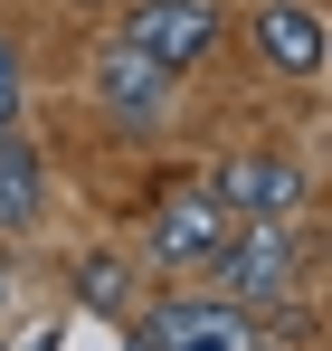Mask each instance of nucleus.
Returning a JSON list of instances; mask_svg holds the SVG:
<instances>
[{
  "mask_svg": "<svg viewBox=\"0 0 332 351\" xmlns=\"http://www.w3.org/2000/svg\"><path fill=\"white\" fill-rule=\"evenodd\" d=\"M228 228H237V209H228L209 180H200V190H171L162 209H152V256H162L171 276H200L228 247Z\"/></svg>",
  "mask_w": 332,
  "mask_h": 351,
  "instance_id": "nucleus-4",
  "label": "nucleus"
},
{
  "mask_svg": "<svg viewBox=\"0 0 332 351\" xmlns=\"http://www.w3.org/2000/svg\"><path fill=\"white\" fill-rule=\"evenodd\" d=\"M19 86H29V76H19V48L0 38V123H19Z\"/></svg>",
  "mask_w": 332,
  "mask_h": 351,
  "instance_id": "nucleus-10",
  "label": "nucleus"
},
{
  "mask_svg": "<svg viewBox=\"0 0 332 351\" xmlns=\"http://www.w3.org/2000/svg\"><path fill=\"white\" fill-rule=\"evenodd\" d=\"M209 276V294H228V304H276V294H294V276H304V237H294V219H237L228 228V247L200 266Z\"/></svg>",
  "mask_w": 332,
  "mask_h": 351,
  "instance_id": "nucleus-1",
  "label": "nucleus"
},
{
  "mask_svg": "<svg viewBox=\"0 0 332 351\" xmlns=\"http://www.w3.org/2000/svg\"><path fill=\"white\" fill-rule=\"evenodd\" d=\"M133 342H152V351H247L257 313L228 304V294H162V304L133 313Z\"/></svg>",
  "mask_w": 332,
  "mask_h": 351,
  "instance_id": "nucleus-2",
  "label": "nucleus"
},
{
  "mask_svg": "<svg viewBox=\"0 0 332 351\" xmlns=\"http://www.w3.org/2000/svg\"><path fill=\"white\" fill-rule=\"evenodd\" d=\"M171 76L162 58H143L133 38H114V48H95V95H105L114 114H133V123H162V105H171Z\"/></svg>",
  "mask_w": 332,
  "mask_h": 351,
  "instance_id": "nucleus-6",
  "label": "nucleus"
},
{
  "mask_svg": "<svg viewBox=\"0 0 332 351\" xmlns=\"http://www.w3.org/2000/svg\"><path fill=\"white\" fill-rule=\"evenodd\" d=\"M123 38H133L143 58H162L171 76H190L200 58H219V38H228V10H219V0H133Z\"/></svg>",
  "mask_w": 332,
  "mask_h": 351,
  "instance_id": "nucleus-3",
  "label": "nucleus"
},
{
  "mask_svg": "<svg viewBox=\"0 0 332 351\" xmlns=\"http://www.w3.org/2000/svg\"><path fill=\"white\" fill-rule=\"evenodd\" d=\"M48 219V180H38V152L0 123V237H19V228H38Z\"/></svg>",
  "mask_w": 332,
  "mask_h": 351,
  "instance_id": "nucleus-8",
  "label": "nucleus"
},
{
  "mask_svg": "<svg viewBox=\"0 0 332 351\" xmlns=\"http://www.w3.org/2000/svg\"><path fill=\"white\" fill-rule=\"evenodd\" d=\"M247 351H266V342H247Z\"/></svg>",
  "mask_w": 332,
  "mask_h": 351,
  "instance_id": "nucleus-12",
  "label": "nucleus"
},
{
  "mask_svg": "<svg viewBox=\"0 0 332 351\" xmlns=\"http://www.w3.org/2000/svg\"><path fill=\"white\" fill-rule=\"evenodd\" d=\"M209 190H219L237 219H294V209H304V171H294L285 152H237V162H219Z\"/></svg>",
  "mask_w": 332,
  "mask_h": 351,
  "instance_id": "nucleus-5",
  "label": "nucleus"
},
{
  "mask_svg": "<svg viewBox=\"0 0 332 351\" xmlns=\"http://www.w3.org/2000/svg\"><path fill=\"white\" fill-rule=\"evenodd\" d=\"M247 38H257V58L276 66V76H323V19L304 0H266L247 19Z\"/></svg>",
  "mask_w": 332,
  "mask_h": 351,
  "instance_id": "nucleus-7",
  "label": "nucleus"
},
{
  "mask_svg": "<svg viewBox=\"0 0 332 351\" xmlns=\"http://www.w3.org/2000/svg\"><path fill=\"white\" fill-rule=\"evenodd\" d=\"M76 304L123 323V313H133V276H123V256H86V266H76Z\"/></svg>",
  "mask_w": 332,
  "mask_h": 351,
  "instance_id": "nucleus-9",
  "label": "nucleus"
},
{
  "mask_svg": "<svg viewBox=\"0 0 332 351\" xmlns=\"http://www.w3.org/2000/svg\"><path fill=\"white\" fill-rule=\"evenodd\" d=\"M123 351H152V342H123Z\"/></svg>",
  "mask_w": 332,
  "mask_h": 351,
  "instance_id": "nucleus-11",
  "label": "nucleus"
}]
</instances>
